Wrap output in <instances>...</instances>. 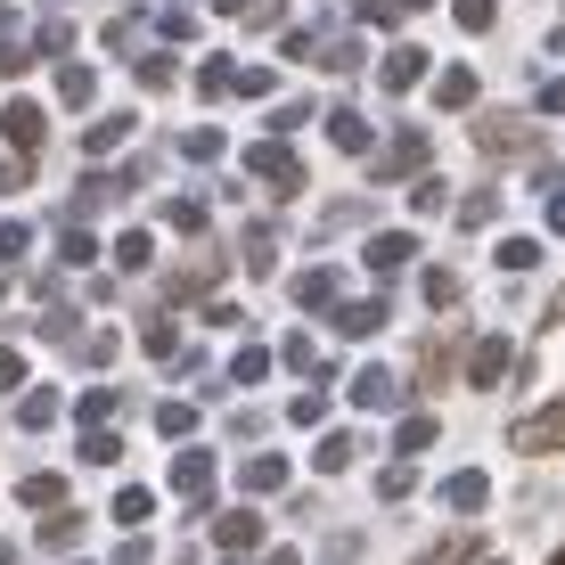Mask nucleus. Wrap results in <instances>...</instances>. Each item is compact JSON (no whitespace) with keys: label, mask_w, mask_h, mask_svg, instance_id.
<instances>
[{"label":"nucleus","mask_w":565,"mask_h":565,"mask_svg":"<svg viewBox=\"0 0 565 565\" xmlns=\"http://www.w3.org/2000/svg\"><path fill=\"white\" fill-rule=\"evenodd\" d=\"M476 148H483V156H533L541 131L524 124V115H483V124H476Z\"/></svg>","instance_id":"1"},{"label":"nucleus","mask_w":565,"mask_h":565,"mask_svg":"<svg viewBox=\"0 0 565 565\" xmlns=\"http://www.w3.org/2000/svg\"><path fill=\"white\" fill-rule=\"evenodd\" d=\"M509 443H516V451H533V459H541V451H565V402H550V411H533V418H516Z\"/></svg>","instance_id":"2"},{"label":"nucleus","mask_w":565,"mask_h":565,"mask_svg":"<svg viewBox=\"0 0 565 565\" xmlns=\"http://www.w3.org/2000/svg\"><path fill=\"white\" fill-rule=\"evenodd\" d=\"M255 541H263V516L255 509H230L222 524H213V550H222V557H246Z\"/></svg>","instance_id":"3"},{"label":"nucleus","mask_w":565,"mask_h":565,"mask_svg":"<svg viewBox=\"0 0 565 565\" xmlns=\"http://www.w3.org/2000/svg\"><path fill=\"white\" fill-rule=\"evenodd\" d=\"M353 402H361V411H394V377H385V369H361V377H353Z\"/></svg>","instance_id":"4"},{"label":"nucleus","mask_w":565,"mask_h":565,"mask_svg":"<svg viewBox=\"0 0 565 565\" xmlns=\"http://www.w3.org/2000/svg\"><path fill=\"white\" fill-rule=\"evenodd\" d=\"M443 500H451V509H459V516H476V509H483V500H492V483H483V476H476V467H467V476H451V483H443Z\"/></svg>","instance_id":"5"},{"label":"nucleus","mask_w":565,"mask_h":565,"mask_svg":"<svg viewBox=\"0 0 565 565\" xmlns=\"http://www.w3.org/2000/svg\"><path fill=\"white\" fill-rule=\"evenodd\" d=\"M411 164H426V131H402V140L377 156V172H385V181H394V172H411Z\"/></svg>","instance_id":"6"},{"label":"nucleus","mask_w":565,"mask_h":565,"mask_svg":"<svg viewBox=\"0 0 565 565\" xmlns=\"http://www.w3.org/2000/svg\"><path fill=\"white\" fill-rule=\"evenodd\" d=\"M500 369H509V344H500V337H483L476 353H467V377H476V385H492Z\"/></svg>","instance_id":"7"},{"label":"nucleus","mask_w":565,"mask_h":565,"mask_svg":"<svg viewBox=\"0 0 565 565\" xmlns=\"http://www.w3.org/2000/svg\"><path fill=\"white\" fill-rule=\"evenodd\" d=\"M418 74H426V50H394L385 57V90H411Z\"/></svg>","instance_id":"8"},{"label":"nucleus","mask_w":565,"mask_h":565,"mask_svg":"<svg viewBox=\"0 0 565 565\" xmlns=\"http://www.w3.org/2000/svg\"><path fill=\"white\" fill-rule=\"evenodd\" d=\"M377 320H385V303H344V311H337L344 337H377Z\"/></svg>","instance_id":"9"},{"label":"nucleus","mask_w":565,"mask_h":565,"mask_svg":"<svg viewBox=\"0 0 565 565\" xmlns=\"http://www.w3.org/2000/svg\"><path fill=\"white\" fill-rule=\"evenodd\" d=\"M172 483H181V492H189V500H198V492H205V483H213V459H205V451H189L181 467H172Z\"/></svg>","instance_id":"10"},{"label":"nucleus","mask_w":565,"mask_h":565,"mask_svg":"<svg viewBox=\"0 0 565 565\" xmlns=\"http://www.w3.org/2000/svg\"><path fill=\"white\" fill-rule=\"evenodd\" d=\"M476 550H483V541H476V533H451V541H443V550H426L418 565H467V557H476Z\"/></svg>","instance_id":"11"},{"label":"nucleus","mask_w":565,"mask_h":565,"mask_svg":"<svg viewBox=\"0 0 565 565\" xmlns=\"http://www.w3.org/2000/svg\"><path fill=\"white\" fill-rule=\"evenodd\" d=\"M328 131H337V148H353V156L369 148V124H361L353 107H337V124H328Z\"/></svg>","instance_id":"12"},{"label":"nucleus","mask_w":565,"mask_h":565,"mask_svg":"<svg viewBox=\"0 0 565 565\" xmlns=\"http://www.w3.org/2000/svg\"><path fill=\"white\" fill-rule=\"evenodd\" d=\"M9 140H17V148L42 140V107H9Z\"/></svg>","instance_id":"13"},{"label":"nucleus","mask_w":565,"mask_h":565,"mask_svg":"<svg viewBox=\"0 0 565 565\" xmlns=\"http://www.w3.org/2000/svg\"><path fill=\"white\" fill-rule=\"evenodd\" d=\"M279 483H287L279 459H246V492H279Z\"/></svg>","instance_id":"14"},{"label":"nucleus","mask_w":565,"mask_h":565,"mask_svg":"<svg viewBox=\"0 0 565 565\" xmlns=\"http://www.w3.org/2000/svg\"><path fill=\"white\" fill-rule=\"evenodd\" d=\"M353 459H361L353 435H328V443H320V467H328V476H337V467H353Z\"/></svg>","instance_id":"15"},{"label":"nucleus","mask_w":565,"mask_h":565,"mask_svg":"<svg viewBox=\"0 0 565 565\" xmlns=\"http://www.w3.org/2000/svg\"><path fill=\"white\" fill-rule=\"evenodd\" d=\"M394 443H402V451H411V459H418V451H426V443H435V418H426V411H418V418H402V435H394Z\"/></svg>","instance_id":"16"},{"label":"nucleus","mask_w":565,"mask_h":565,"mask_svg":"<svg viewBox=\"0 0 565 565\" xmlns=\"http://www.w3.org/2000/svg\"><path fill=\"white\" fill-rule=\"evenodd\" d=\"M435 99H443V107H467V99H476V74H443Z\"/></svg>","instance_id":"17"},{"label":"nucleus","mask_w":565,"mask_h":565,"mask_svg":"<svg viewBox=\"0 0 565 565\" xmlns=\"http://www.w3.org/2000/svg\"><path fill=\"white\" fill-rule=\"evenodd\" d=\"M369 263H377V270H402V263H411V238H377V246H369Z\"/></svg>","instance_id":"18"},{"label":"nucleus","mask_w":565,"mask_h":565,"mask_svg":"<svg viewBox=\"0 0 565 565\" xmlns=\"http://www.w3.org/2000/svg\"><path fill=\"white\" fill-rule=\"evenodd\" d=\"M57 492H66L57 476H25V509H57Z\"/></svg>","instance_id":"19"},{"label":"nucleus","mask_w":565,"mask_h":565,"mask_svg":"<svg viewBox=\"0 0 565 565\" xmlns=\"http://www.w3.org/2000/svg\"><path fill=\"white\" fill-rule=\"evenodd\" d=\"M50 418H57V402H50V394H25V411H17V426L33 435V426H50Z\"/></svg>","instance_id":"20"},{"label":"nucleus","mask_w":565,"mask_h":565,"mask_svg":"<svg viewBox=\"0 0 565 565\" xmlns=\"http://www.w3.org/2000/svg\"><path fill=\"white\" fill-rule=\"evenodd\" d=\"M426 303H459V270H426Z\"/></svg>","instance_id":"21"},{"label":"nucleus","mask_w":565,"mask_h":565,"mask_svg":"<svg viewBox=\"0 0 565 565\" xmlns=\"http://www.w3.org/2000/svg\"><path fill=\"white\" fill-rule=\"evenodd\" d=\"M492 213H500V198H492V189H483V198H467V205H459V222H467V230H483V222H492Z\"/></svg>","instance_id":"22"},{"label":"nucleus","mask_w":565,"mask_h":565,"mask_svg":"<svg viewBox=\"0 0 565 565\" xmlns=\"http://www.w3.org/2000/svg\"><path fill=\"white\" fill-rule=\"evenodd\" d=\"M541 255H533V238H509V246H500V270H533Z\"/></svg>","instance_id":"23"},{"label":"nucleus","mask_w":565,"mask_h":565,"mask_svg":"<svg viewBox=\"0 0 565 565\" xmlns=\"http://www.w3.org/2000/svg\"><path fill=\"white\" fill-rule=\"evenodd\" d=\"M287 418H296V426H320L328 402H320V394H296V402H287Z\"/></svg>","instance_id":"24"},{"label":"nucleus","mask_w":565,"mask_h":565,"mask_svg":"<svg viewBox=\"0 0 565 565\" xmlns=\"http://www.w3.org/2000/svg\"><path fill=\"white\" fill-rule=\"evenodd\" d=\"M411 483H418L411 467H385V476H377V492H385V500H411Z\"/></svg>","instance_id":"25"},{"label":"nucleus","mask_w":565,"mask_h":565,"mask_svg":"<svg viewBox=\"0 0 565 565\" xmlns=\"http://www.w3.org/2000/svg\"><path fill=\"white\" fill-rule=\"evenodd\" d=\"M74 533H83V516H50V524H42V541H50V550H66Z\"/></svg>","instance_id":"26"},{"label":"nucleus","mask_w":565,"mask_h":565,"mask_svg":"<svg viewBox=\"0 0 565 565\" xmlns=\"http://www.w3.org/2000/svg\"><path fill=\"white\" fill-rule=\"evenodd\" d=\"M263 369H270V353H238V361H230V377H238V385H255Z\"/></svg>","instance_id":"27"},{"label":"nucleus","mask_w":565,"mask_h":565,"mask_svg":"<svg viewBox=\"0 0 565 565\" xmlns=\"http://www.w3.org/2000/svg\"><path fill=\"white\" fill-rule=\"evenodd\" d=\"M459 25H467V33H483V25H492V0H459Z\"/></svg>","instance_id":"28"},{"label":"nucleus","mask_w":565,"mask_h":565,"mask_svg":"<svg viewBox=\"0 0 565 565\" xmlns=\"http://www.w3.org/2000/svg\"><path fill=\"white\" fill-rule=\"evenodd\" d=\"M541 107H550V115H565V74H557V83H541Z\"/></svg>","instance_id":"29"},{"label":"nucleus","mask_w":565,"mask_h":565,"mask_svg":"<svg viewBox=\"0 0 565 565\" xmlns=\"http://www.w3.org/2000/svg\"><path fill=\"white\" fill-rule=\"evenodd\" d=\"M17 377H25V361H17V353H0V385H17Z\"/></svg>","instance_id":"30"},{"label":"nucleus","mask_w":565,"mask_h":565,"mask_svg":"<svg viewBox=\"0 0 565 565\" xmlns=\"http://www.w3.org/2000/svg\"><path fill=\"white\" fill-rule=\"evenodd\" d=\"M550 565H565V550H557V557H550Z\"/></svg>","instance_id":"31"},{"label":"nucleus","mask_w":565,"mask_h":565,"mask_svg":"<svg viewBox=\"0 0 565 565\" xmlns=\"http://www.w3.org/2000/svg\"><path fill=\"white\" fill-rule=\"evenodd\" d=\"M483 565H500V557H483Z\"/></svg>","instance_id":"32"}]
</instances>
